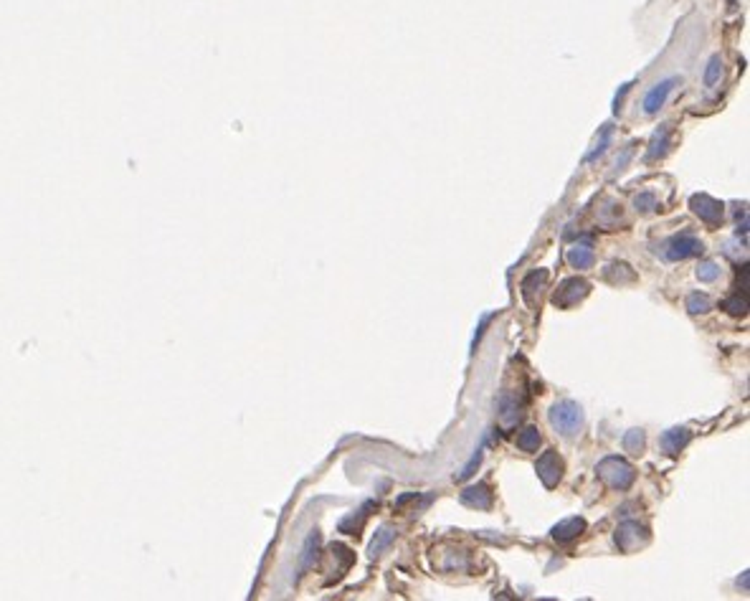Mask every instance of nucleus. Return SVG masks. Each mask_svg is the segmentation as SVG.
<instances>
[{"mask_svg": "<svg viewBox=\"0 0 750 601\" xmlns=\"http://www.w3.org/2000/svg\"><path fill=\"white\" fill-rule=\"evenodd\" d=\"M596 472H598L601 480L609 484V487H614V490H629L633 484V480H636L633 467L626 460H621V457H606V460H601Z\"/></svg>", "mask_w": 750, "mask_h": 601, "instance_id": "1", "label": "nucleus"}, {"mask_svg": "<svg viewBox=\"0 0 750 601\" xmlns=\"http://www.w3.org/2000/svg\"><path fill=\"white\" fill-rule=\"evenodd\" d=\"M548 416H551L553 429L563 436H575L581 432V426H583V411H581V406L573 403V401H560V403H555Z\"/></svg>", "mask_w": 750, "mask_h": 601, "instance_id": "2", "label": "nucleus"}, {"mask_svg": "<svg viewBox=\"0 0 750 601\" xmlns=\"http://www.w3.org/2000/svg\"><path fill=\"white\" fill-rule=\"evenodd\" d=\"M702 251H705L702 241L694 234H690V231H682V234L672 236V239L664 244V257H667L669 261L690 259V257H697Z\"/></svg>", "mask_w": 750, "mask_h": 601, "instance_id": "3", "label": "nucleus"}, {"mask_svg": "<svg viewBox=\"0 0 750 601\" xmlns=\"http://www.w3.org/2000/svg\"><path fill=\"white\" fill-rule=\"evenodd\" d=\"M588 292H591V284L585 282V279H581V276H570V279H566V282L560 284L558 292L553 294V305L560 309H568L573 307L575 302L583 300Z\"/></svg>", "mask_w": 750, "mask_h": 601, "instance_id": "4", "label": "nucleus"}, {"mask_svg": "<svg viewBox=\"0 0 750 601\" xmlns=\"http://www.w3.org/2000/svg\"><path fill=\"white\" fill-rule=\"evenodd\" d=\"M690 209L697 213V216L705 221V224L710 226H717L720 221H723V213H725V209H723V203L720 200H715L712 196H707V193H694L690 198Z\"/></svg>", "mask_w": 750, "mask_h": 601, "instance_id": "5", "label": "nucleus"}, {"mask_svg": "<svg viewBox=\"0 0 750 601\" xmlns=\"http://www.w3.org/2000/svg\"><path fill=\"white\" fill-rule=\"evenodd\" d=\"M646 541H649V533H646V528L639 526V523H633V520H626V523H621V526H618V530H616V545L624 553H631L633 548L644 545Z\"/></svg>", "mask_w": 750, "mask_h": 601, "instance_id": "6", "label": "nucleus"}, {"mask_svg": "<svg viewBox=\"0 0 750 601\" xmlns=\"http://www.w3.org/2000/svg\"><path fill=\"white\" fill-rule=\"evenodd\" d=\"M535 469H537V477L542 480L545 487H555V484L560 482V477H563V460H560L558 454L551 449V451H545L540 460H537Z\"/></svg>", "mask_w": 750, "mask_h": 601, "instance_id": "7", "label": "nucleus"}, {"mask_svg": "<svg viewBox=\"0 0 750 601\" xmlns=\"http://www.w3.org/2000/svg\"><path fill=\"white\" fill-rule=\"evenodd\" d=\"M677 84H679L677 76H669L664 82L654 84L649 92H646V97H644V112L646 115H657L659 109L664 107V102H667V97L672 94V89H675Z\"/></svg>", "mask_w": 750, "mask_h": 601, "instance_id": "8", "label": "nucleus"}, {"mask_svg": "<svg viewBox=\"0 0 750 601\" xmlns=\"http://www.w3.org/2000/svg\"><path fill=\"white\" fill-rule=\"evenodd\" d=\"M566 259H568V264H570L573 269H591L593 267V259H596V257H593L591 241H588V239H583V241L573 244V246L568 249Z\"/></svg>", "mask_w": 750, "mask_h": 601, "instance_id": "9", "label": "nucleus"}, {"mask_svg": "<svg viewBox=\"0 0 750 601\" xmlns=\"http://www.w3.org/2000/svg\"><path fill=\"white\" fill-rule=\"evenodd\" d=\"M461 502L467 508H476V510H487L492 505V493L487 484H472L461 493Z\"/></svg>", "mask_w": 750, "mask_h": 601, "instance_id": "10", "label": "nucleus"}, {"mask_svg": "<svg viewBox=\"0 0 750 601\" xmlns=\"http://www.w3.org/2000/svg\"><path fill=\"white\" fill-rule=\"evenodd\" d=\"M687 444H690V429H684V426H675L662 434V447L667 454H679Z\"/></svg>", "mask_w": 750, "mask_h": 601, "instance_id": "11", "label": "nucleus"}, {"mask_svg": "<svg viewBox=\"0 0 750 601\" xmlns=\"http://www.w3.org/2000/svg\"><path fill=\"white\" fill-rule=\"evenodd\" d=\"M585 530V520L583 518H568L563 520V523H558V526L553 528V538L558 543H568V541H573V538H578V535Z\"/></svg>", "mask_w": 750, "mask_h": 601, "instance_id": "12", "label": "nucleus"}, {"mask_svg": "<svg viewBox=\"0 0 750 601\" xmlns=\"http://www.w3.org/2000/svg\"><path fill=\"white\" fill-rule=\"evenodd\" d=\"M669 140H672V127H669V125H659V130L654 132V137H651V142H649L646 158H649V160L662 158V155L667 152V148H669Z\"/></svg>", "mask_w": 750, "mask_h": 601, "instance_id": "13", "label": "nucleus"}, {"mask_svg": "<svg viewBox=\"0 0 750 601\" xmlns=\"http://www.w3.org/2000/svg\"><path fill=\"white\" fill-rule=\"evenodd\" d=\"M548 282V269H537V272H530V274L522 279V294H525L527 302L535 300V294H540V290Z\"/></svg>", "mask_w": 750, "mask_h": 601, "instance_id": "14", "label": "nucleus"}, {"mask_svg": "<svg viewBox=\"0 0 750 601\" xmlns=\"http://www.w3.org/2000/svg\"><path fill=\"white\" fill-rule=\"evenodd\" d=\"M393 538H396V530H393V528H388V526L380 528V530L375 533V538H373V543H370L367 553H370L373 558H375V556H380V553H383L385 548H388V545L393 543Z\"/></svg>", "mask_w": 750, "mask_h": 601, "instance_id": "15", "label": "nucleus"}, {"mask_svg": "<svg viewBox=\"0 0 750 601\" xmlns=\"http://www.w3.org/2000/svg\"><path fill=\"white\" fill-rule=\"evenodd\" d=\"M723 309H725L727 315H733V318H742L748 312V292H738L733 297H727L723 302Z\"/></svg>", "mask_w": 750, "mask_h": 601, "instance_id": "16", "label": "nucleus"}, {"mask_svg": "<svg viewBox=\"0 0 750 601\" xmlns=\"http://www.w3.org/2000/svg\"><path fill=\"white\" fill-rule=\"evenodd\" d=\"M517 447L522 451H535L540 447V432L537 426H525L520 434H517Z\"/></svg>", "mask_w": 750, "mask_h": 601, "instance_id": "17", "label": "nucleus"}, {"mask_svg": "<svg viewBox=\"0 0 750 601\" xmlns=\"http://www.w3.org/2000/svg\"><path fill=\"white\" fill-rule=\"evenodd\" d=\"M723 76V56L715 54L712 59L707 61V69H705V86H715Z\"/></svg>", "mask_w": 750, "mask_h": 601, "instance_id": "18", "label": "nucleus"}, {"mask_svg": "<svg viewBox=\"0 0 750 601\" xmlns=\"http://www.w3.org/2000/svg\"><path fill=\"white\" fill-rule=\"evenodd\" d=\"M611 130H614V127H611V125H603V130H601L598 142H596V145H593V150L588 152V155H585V163H591V160L601 158V155L606 152V148H609V145H611Z\"/></svg>", "mask_w": 750, "mask_h": 601, "instance_id": "19", "label": "nucleus"}, {"mask_svg": "<svg viewBox=\"0 0 750 601\" xmlns=\"http://www.w3.org/2000/svg\"><path fill=\"white\" fill-rule=\"evenodd\" d=\"M644 432L642 429H631V432H626L624 434V449L626 451H631V454H639V451L644 449Z\"/></svg>", "mask_w": 750, "mask_h": 601, "instance_id": "20", "label": "nucleus"}, {"mask_svg": "<svg viewBox=\"0 0 750 601\" xmlns=\"http://www.w3.org/2000/svg\"><path fill=\"white\" fill-rule=\"evenodd\" d=\"M687 309H690L692 315H702V312H707L710 309V297L707 294H690V297H687Z\"/></svg>", "mask_w": 750, "mask_h": 601, "instance_id": "21", "label": "nucleus"}, {"mask_svg": "<svg viewBox=\"0 0 750 601\" xmlns=\"http://www.w3.org/2000/svg\"><path fill=\"white\" fill-rule=\"evenodd\" d=\"M717 276H720V267H717L715 261H702L700 267H697V279L700 282H715Z\"/></svg>", "mask_w": 750, "mask_h": 601, "instance_id": "22", "label": "nucleus"}, {"mask_svg": "<svg viewBox=\"0 0 750 601\" xmlns=\"http://www.w3.org/2000/svg\"><path fill=\"white\" fill-rule=\"evenodd\" d=\"M500 416H502L505 424H512V421L520 419V406H517L515 401H509L507 396H505V399H502V414Z\"/></svg>", "mask_w": 750, "mask_h": 601, "instance_id": "23", "label": "nucleus"}, {"mask_svg": "<svg viewBox=\"0 0 750 601\" xmlns=\"http://www.w3.org/2000/svg\"><path fill=\"white\" fill-rule=\"evenodd\" d=\"M633 206H636V211H642V213H649V211L657 209V196L654 193H639L633 198Z\"/></svg>", "mask_w": 750, "mask_h": 601, "instance_id": "24", "label": "nucleus"}, {"mask_svg": "<svg viewBox=\"0 0 750 601\" xmlns=\"http://www.w3.org/2000/svg\"><path fill=\"white\" fill-rule=\"evenodd\" d=\"M317 545H319V535L312 533V535H309L307 545H304V556H302V566H304V568H307L309 563H312V561L317 558Z\"/></svg>", "mask_w": 750, "mask_h": 601, "instance_id": "25", "label": "nucleus"}, {"mask_svg": "<svg viewBox=\"0 0 750 601\" xmlns=\"http://www.w3.org/2000/svg\"><path fill=\"white\" fill-rule=\"evenodd\" d=\"M633 148H636L633 142H631V145H626L624 152H621V155H618V158H616V165H614V170H616V173H621V170H626V165H629V160L633 158Z\"/></svg>", "mask_w": 750, "mask_h": 601, "instance_id": "26", "label": "nucleus"}, {"mask_svg": "<svg viewBox=\"0 0 750 601\" xmlns=\"http://www.w3.org/2000/svg\"><path fill=\"white\" fill-rule=\"evenodd\" d=\"M738 586H742L748 591V574H742V578H738Z\"/></svg>", "mask_w": 750, "mask_h": 601, "instance_id": "27", "label": "nucleus"}]
</instances>
